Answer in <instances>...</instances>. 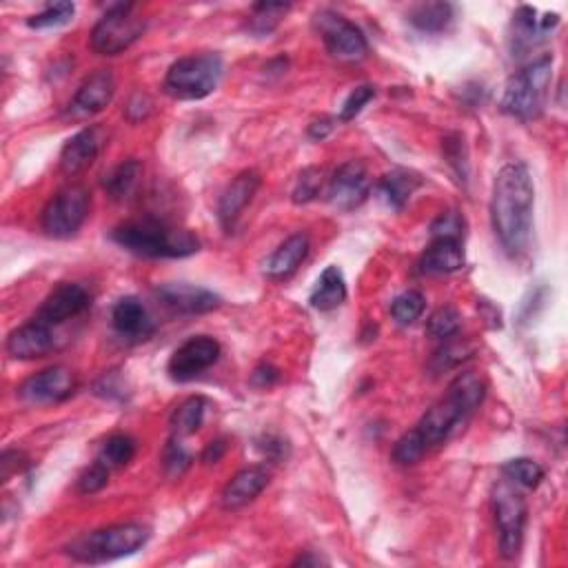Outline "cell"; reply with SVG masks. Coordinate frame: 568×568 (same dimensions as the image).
Listing matches in <instances>:
<instances>
[{"label": "cell", "mask_w": 568, "mask_h": 568, "mask_svg": "<svg viewBox=\"0 0 568 568\" xmlns=\"http://www.w3.org/2000/svg\"><path fill=\"white\" fill-rule=\"evenodd\" d=\"M553 85V56H540L509 78L502 96V111L511 118L529 123L540 118L549 103Z\"/></svg>", "instance_id": "cell-4"}, {"label": "cell", "mask_w": 568, "mask_h": 568, "mask_svg": "<svg viewBox=\"0 0 568 568\" xmlns=\"http://www.w3.org/2000/svg\"><path fill=\"white\" fill-rule=\"evenodd\" d=\"M209 409V400L202 398V395H191L182 404H178V409L171 415V429H174L176 438H187V435H194L200 431L202 422H205V415Z\"/></svg>", "instance_id": "cell-29"}, {"label": "cell", "mask_w": 568, "mask_h": 568, "mask_svg": "<svg viewBox=\"0 0 568 568\" xmlns=\"http://www.w3.org/2000/svg\"><path fill=\"white\" fill-rule=\"evenodd\" d=\"M420 185L422 180L418 174H413V171L393 169L380 178L378 194L384 200V205L395 211H402Z\"/></svg>", "instance_id": "cell-25"}, {"label": "cell", "mask_w": 568, "mask_h": 568, "mask_svg": "<svg viewBox=\"0 0 568 568\" xmlns=\"http://www.w3.org/2000/svg\"><path fill=\"white\" fill-rule=\"evenodd\" d=\"M271 480V473L267 471V466H247V469L238 471L233 478L227 482L225 489L220 495V504L225 511H238L245 509L247 504H251L256 497L267 489Z\"/></svg>", "instance_id": "cell-20"}, {"label": "cell", "mask_w": 568, "mask_h": 568, "mask_svg": "<svg viewBox=\"0 0 568 568\" xmlns=\"http://www.w3.org/2000/svg\"><path fill=\"white\" fill-rule=\"evenodd\" d=\"M109 473L111 469L105 466L100 460H96L89 469L78 478V491L83 495H94L98 491H103L109 484Z\"/></svg>", "instance_id": "cell-42"}, {"label": "cell", "mask_w": 568, "mask_h": 568, "mask_svg": "<svg viewBox=\"0 0 568 568\" xmlns=\"http://www.w3.org/2000/svg\"><path fill=\"white\" fill-rule=\"evenodd\" d=\"M260 185H262V178L258 171L247 169L233 178L231 185L222 191L220 202H218V220H220V227L227 233L236 227L242 211L247 209V205H251V200L258 194Z\"/></svg>", "instance_id": "cell-18"}, {"label": "cell", "mask_w": 568, "mask_h": 568, "mask_svg": "<svg viewBox=\"0 0 568 568\" xmlns=\"http://www.w3.org/2000/svg\"><path fill=\"white\" fill-rule=\"evenodd\" d=\"M560 23V16L557 14H546L544 18H537V12L533 7H520L513 16V38L515 47H533L537 40L544 38L549 32Z\"/></svg>", "instance_id": "cell-24"}, {"label": "cell", "mask_w": 568, "mask_h": 568, "mask_svg": "<svg viewBox=\"0 0 568 568\" xmlns=\"http://www.w3.org/2000/svg\"><path fill=\"white\" fill-rule=\"evenodd\" d=\"M426 309V298L420 291H404L398 298L391 302V316L393 320L402 324V327H409L415 320L422 318V313Z\"/></svg>", "instance_id": "cell-35"}, {"label": "cell", "mask_w": 568, "mask_h": 568, "mask_svg": "<svg viewBox=\"0 0 568 568\" xmlns=\"http://www.w3.org/2000/svg\"><path fill=\"white\" fill-rule=\"evenodd\" d=\"M149 537L151 531L145 524H114L85 537H78V540L69 546L67 553L78 562L105 564L138 553L142 546L149 542Z\"/></svg>", "instance_id": "cell-5"}, {"label": "cell", "mask_w": 568, "mask_h": 568, "mask_svg": "<svg viewBox=\"0 0 568 568\" xmlns=\"http://www.w3.org/2000/svg\"><path fill=\"white\" fill-rule=\"evenodd\" d=\"M225 76V60L220 54H194L178 58L167 69L165 94L174 100H202L218 89Z\"/></svg>", "instance_id": "cell-6"}, {"label": "cell", "mask_w": 568, "mask_h": 568, "mask_svg": "<svg viewBox=\"0 0 568 568\" xmlns=\"http://www.w3.org/2000/svg\"><path fill=\"white\" fill-rule=\"evenodd\" d=\"M486 398V382L478 373H460L449 389H446L444 398L435 402L433 407L426 411L415 429L404 433L402 438L395 442L391 458L400 466H413L418 464L426 453L433 449H440L451 438H455L469 420L482 407Z\"/></svg>", "instance_id": "cell-1"}, {"label": "cell", "mask_w": 568, "mask_h": 568, "mask_svg": "<svg viewBox=\"0 0 568 568\" xmlns=\"http://www.w3.org/2000/svg\"><path fill=\"white\" fill-rule=\"evenodd\" d=\"M333 127H336V120H331V118H320V120H313V123L309 125V136L313 140H324L327 138Z\"/></svg>", "instance_id": "cell-48"}, {"label": "cell", "mask_w": 568, "mask_h": 568, "mask_svg": "<svg viewBox=\"0 0 568 568\" xmlns=\"http://www.w3.org/2000/svg\"><path fill=\"white\" fill-rule=\"evenodd\" d=\"M89 304L91 296L83 284L60 282L58 287L43 300V304H40L36 318L56 327V324H63L71 318L80 316V313H85L89 309Z\"/></svg>", "instance_id": "cell-17"}, {"label": "cell", "mask_w": 568, "mask_h": 568, "mask_svg": "<svg viewBox=\"0 0 568 568\" xmlns=\"http://www.w3.org/2000/svg\"><path fill=\"white\" fill-rule=\"evenodd\" d=\"M291 9L289 3H260L253 5V18H251V32L256 34H269L278 27L280 18Z\"/></svg>", "instance_id": "cell-38"}, {"label": "cell", "mask_w": 568, "mask_h": 568, "mask_svg": "<svg viewBox=\"0 0 568 568\" xmlns=\"http://www.w3.org/2000/svg\"><path fill=\"white\" fill-rule=\"evenodd\" d=\"M322 189V169L309 167L298 176L296 187H293V202L296 205H307V202L316 200Z\"/></svg>", "instance_id": "cell-39"}, {"label": "cell", "mask_w": 568, "mask_h": 568, "mask_svg": "<svg viewBox=\"0 0 568 568\" xmlns=\"http://www.w3.org/2000/svg\"><path fill=\"white\" fill-rule=\"evenodd\" d=\"M134 111H138V120L147 118L149 111H151V103L147 96H134L131 98V103L127 105V118L134 116Z\"/></svg>", "instance_id": "cell-49"}, {"label": "cell", "mask_w": 568, "mask_h": 568, "mask_svg": "<svg viewBox=\"0 0 568 568\" xmlns=\"http://www.w3.org/2000/svg\"><path fill=\"white\" fill-rule=\"evenodd\" d=\"M56 336L54 327L38 318L20 324L7 336L5 349L14 360H40L54 351Z\"/></svg>", "instance_id": "cell-15"}, {"label": "cell", "mask_w": 568, "mask_h": 568, "mask_svg": "<svg viewBox=\"0 0 568 568\" xmlns=\"http://www.w3.org/2000/svg\"><path fill=\"white\" fill-rule=\"evenodd\" d=\"M462 329V316L460 311L455 307H440L438 311L431 313V318L426 320V333H429V338L433 340H451L460 333Z\"/></svg>", "instance_id": "cell-33"}, {"label": "cell", "mask_w": 568, "mask_h": 568, "mask_svg": "<svg viewBox=\"0 0 568 568\" xmlns=\"http://www.w3.org/2000/svg\"><path fill=\"white\" fill-rule=\"evenodd\" d=\"M111 324H114L118 336L127 340H147L156 331L154 320H151L145 304L134 296L120 298L114 304V309H111Z\"/></svg>", "instance_id": "cell-22"}, {"label": "cell", "mask_w": 568, "mask_h": 568, "mask_svg": "<svg viewBox=\"0 0 568 568\" xmlns=\"http://www.w3.org/2000/svg\"><path fill=\"white\" fill-rule=\"evenodd\" d=\"M111 240L140 258H189L200 251L196 233L154 218L125 222L111 231Z\"/></svg>", "instance_id": "cell-3"}, {"label": "cell", "mask_w": 568, "mask_h": 568, "mask_svg": "<svg viewBox=\"0 0 568 568\" xmlns=\"http://www.w3.org/2000/svg\"><path fill=\"white\" fill-rule=\"evenodd\" d=\"M76 389V375L71 369L56 364L40 371L32 378H27L16 389L20 402L29 404V407H52V404L65 402Z\"/></svg>", "instance_id": "cell-11"}, {"label": "cell", "mask_w": 568, "mask_h": 568, "mask_svg": "<svg viewBox=\"0 0 568 568\" xmlns=\"http://www.w3.org/2000/svg\"><path fill=\"white\" fill-rule=\"evenodd\" d=\"M464 229L466 222L458 211H444L438 218L433 220L431 233L433 238H453V240H464Z\"/></svg>", "instance_id": "cell-41"}, {"label": "cell", "mask_w": 568, "mask_h": 568, "mask_svg": "<svg viewBox=\"0 0 568 568\" xmlns=\"http://www.w3.org/2000/svg\"><path fill=\"white\" fill-rule=\"evenodd\" d=\"M466 265L464 242L453 238H433L418 260L422 276H449Z\"/></svg>", "instance_id": "cell-21"}, {"label": "cell", "mask_w": 568, "mask_h": 568, "mask_svg": "<svg viewBox=\"0 0 568 568\" xmlns=\"http://www.w3.org/2000/svg\"><path fill=\"white\" fill-rule=\"evenodd\" d=\"M373 98H375V87L371 85L355 87L340 109V118H338L340 123H351V120L358 118L362 114V109L367 107Z\"/></svg>", "instance_id": "cell-40"}, {"label": "cell", "mask_w": 568, "mask_h": 568, "mask_svg": "<svg viewBox=\"0 0 568 568\" xmlns=\"http://www.w3.org/2000/svg\"><path fill=\"white\" fill-rule=\"evenodd\" d=\"M535 185L522 162L504 165L495 176L491 194V225L502 249L513 258L524 256L533 233Z\"/></svg>", "instance_id": "cell-2"}, {"label": "cell", "mask_w": 568, "mask_h": 568, "mask_svg": "<svg viewBox=\"0 0 568 568\" xmlns=\"http://www.w3.org/2000/svg\"><path fill=\"white\" fill-rule=\"evenodd\" d=\"M493 513L497 535H500V553L504 560H515L522 551L526 515H529L520 486L509 480L497 482L493 489Z\"/></svg>", "instance_id": "cell-8"}, {"label": "cell", "mask_w": 568, "mask_h": 568, "mask_svg": "<svg viewBox=\"0 0 568 568\" xmlns=\"http://www.w3.org/2000/svg\"><path fill=\"white\" fill-rule=\"evenodd\" d=\"M475 353V347L471 342L458 340V336L451 340H444L442 347L433 353V358L429 362V369L433 375H440L451 371L455 367H460L462 362H466Z\"/></svg>", "instance_id": "cell-30"}, {"label": "cell", "mask_w": 568, "mask_h": 568, "mask_svg": "<svg viewBox=\"0 0 568 568\" xmlns=\"http://www.w3.org/2000/svg\"><path fill=\"white\" fill-rule=\"evenodd\" d=\"M313 27L318 29L324 47L338 63H360L369 56V43L362 29L331 9H322L313 16Z\"/></svg>", "instance_id": "cell-10"}, {"label": "cell", "mask_w": 568, "mask_h": 568, "mask_svg": "<svg viewBox=\"0 0 568 568\" xmlns=\"http://www.w3.org/2000/svg\"><path fill=\"white\" fill-rule=\"evenodd\" d=\"M311 251V240L307 233H293L282 245L271 253L265 262V276L273 282L289 280L293 273L300 269V265L307 260Z\"/></svg>", "instance_id": "cell-23"}, {"label": "cell", "mask_w": 568, "mask_h": 568, "mask_svg": "<svg viewBox=\"0 0 568 568\" xmlns=\"http://www.w3.org/2000/svg\"><path fill=\"white\" fill-rule=\"evenodd\" d=\"M0 469H3V475H0V478H3V482H9L12 480V475L23 473L27 469L25 453L5 451L3 458H0Z\"/></svg>", "instance_id": "cell-44"}, {"label": "cell", "mask_w": 568, "mask_h": 568, "mask_svg": "<svg viewBox=\"0 0 568 568\" xmlns=\"http://www.w3.org/2000/svg\"><path fill=\"white\" fill-rule=\"evenodd\" d=\"M347 300V280L338 267H327L316 282L309 304L316 311H333Z\"/></svg>", "instance_id": "cell-26"}, {"label": "cell", "mask_w": 568, "mask_h": 568, "mask_svg": "<svg viewBox=\"0 0 568 568\" xmlns=\"http://www.w3.org/2000/svg\"><path fill=\"white\" fill-rule=\"evenodd\" d=\"M145 18L136 16L134 3L111 5L91 29L89 45L98 56H118L145 34Z\"/></svg>", "instance_id": "cell-7"}, {"label": "cell", "mask_w": 568, "mask_h": 568, "mask_svg": "<svg viewBox=\"0 0 568 568\" xmlns=\"http://www.w3.org/2000/svg\"><path fill=\"white\" fill-rule=\"evenodd\" d=\"M134 455H136V440L127 433H114L109 435L103 446H100L98 460L109 466L111 471H118L125 469V466L134 460Z\"/></svg>", "instance_id": "cell-31"}, {"label": "cell", "mask_w": 568, "mask_h": 568, "mask_svg": "<svg viewBox=\"0 0 568 568\" xmlns=\"http://www.w3.org/2000/svg\"><path fill=\"white\" fill-rule=\"evenodd\" d=\"M453 5L449 3H420L409 9V23L422 34H440L453 23Z\"/></svg>", "instance_id": "cell-28"}, {"label": "cell", "mask_w": 568, "mask_h": 568, "mask_svg": "<svg viewBox=\"0 0 568 568\" xmlns=\"http://www.w3.org/2000/svg\"><path fill=\"white\" fill-rule=\"evenodd\" d=\"M371 194V174L362 160H349L329 180L327 200L340 211L358 209Z\"/></svg>", "instance_id": "cell-13"}, {"label": "cell", "mask_w": 568, "mask_h": 568, "mask_svg": "<svg viewBox=\"0 0 568 568\" xmlns=\"http://www.w3.org/2000/svg\"><path fill=\"white\" fill-rule=\"evenodd\" d=\"M220 353L222 347L218 340H213L209 336L189 338L187 342L180 344L174 355H171L167 371L171 375V380L191 382L196 380L200 373L211 369L213 364L220 360Z\"/></svg>", "instance_id": "cell-12"}, {"label": "cell", "mask_w": 568, "mask_h": 568, "mask_svg": "<svg viewBox=\"0 0 568 568\" xmlns=\"http://www.w3.org/2000/svg\"><path fill=\"white\" fill-rule=\"evenodd\" d=\"M74 14H76V5L63 0V3H52V5H47L40 14H34L27 20V25L32 29L63 27L74 20Z\"/></svg>", "instance_id": "cell-36"}, {"label": "cell", "mask_w": 568, "mask_h": 568, "mask_svg": "<svg viewBox=\"0 0 568 568\" xmlns=\"http://www.w3.org/2000/svg\"><path fill=\"white\" fill-rule=\"evenodd\" d=\"M307 566V564H322L320 557H313V555H300L296 562H293V566Z\"/></svg>", "instance_id": "cell-50"}, {"label": "cell", "mask_w": 568, "mask_h": 568, "mask_svg": "<svg viewBox=\"0 0 568 568\" xmlns=\"http://www.w3.org/2000/svg\"><path fill=\"white\" fill-rule=\"evenodd\" d=\"M116 94V78L109 69H100L96 74L85 78V83L78 87L74 100L67 107V116L74 120H85L100 114L109 107Z\"/></svg>", "instance_id": "cell-14"}, {"label": "cell", "mask_w": 568, "mask_h": 568, "mask_svg": "<svg viewBox=\"0 0 568 568\" xmlns=\"http://www.w3.org/2000/svg\"><path fill=\"white\" fill-rule=\"evenodd\" d=\"M191 464H194V455H191L185 444L180 442V438H171L169 444L165 446V451H162V466H165V473L169 478H182L189 469Z\"/></svg>", "instance_id": "cell-37"}, {"label": "cell", "mask_w": 568, "mask_h": 568, "mask_svg": "<svg viewBox=\"0 0 568 568\" xmlns=\"http://www.w3.org/2000/svg\"><path fill=\"white\" fill-rule=\"evenodd\" d=\"M105 129L100 125H91L80 129L76 136H71L63 151H60V171L65 176H78L94 165L100 151L105 147Z\"/></svg>", "instance_id": "cell-16"}, {"label": "cell", "mask_w": 568, "mask_h": 568, "mask_svg": "<svg viewBox=\"0 0 568 568\" xmlns=\"http://www.w3.org/2000/svg\"><path fill=\"white\" fill-rule=\"evenodd\" d=\"M258 449L271 462H284L289 458V444L287 440H282L280 435H265V438L260 440Z\"/></svg>", "instance_id": "cell-43"}, {"label": "cell", "mask_w": 568, "mask_h": 568, "mask_svg": "<svg viewBox=\"0 0 568 568\" xmlns=\"http://www.w3.org/2000/svg\"><path fill=\"white\" fill-rule=\"evenodd\" d=\"M442 154L446 165H449L458 180L466 185V180H469V149H466L464 136L458 134V131L446 136L442 140Z\"/></svg>", "instance_id": "cell-34"}, {"label": "cell", "mask_w": 568, "mask_h": 568, "mask_svg": "<svg viewBox=\"0 0 568 568\" xmlns=\"http://www.w3.org/2000/svg\"><path fill=\"white\" fill-rule=\"evenodd\" d=\"M227 449H229V442L225 438L213 440L211 444H207V449L202 451V462H205V464H218L222 458H225Z\"/></svg>", "instance_id": "cell-47"}, {"label": "cell", "mask_w": 568, "mask_h": 568, "mask_svg": "<svg viewBox=\"0 0 568 568\" xmlns=\"http://www.w3.org/2000/svg\"><path fill=\"white\" fill-rule=\"evenodd\" d=\"M91 211V194L83 185H67L47 202L40 225L49 238L67 240L83 229Z\"/></svg>", "instance_id": "cell-9"}, {"label": "cell", "mask_w": 568, "mask_h": 568, "mask_svg": "<svg viewBox=\"0 0 568 568\" xmlns=\"http://www.w3.org/2000/svg\"><path fill=\"white\" fill-rule=\"evenodd\" d=\"M142 171H145V169H142L140 160L131 158V160L120 162V165L114 171H111V174L103 182L107 196L111 200H118V202L129 200L140 187Z\"/></svg>", "instance_id": "cell-27"}, {"label": "cell", "mask_w": 568, "mask_h": 568, "mask_svg": "<svg viewBox=\"0 0 568 568\" xmlns=\"http://www.w3.org/2000/svg\"><path fill=\"white\" fill-rule=\"evenodd\" d=\"M502 475L520 489H537L544 480V469L535 460L515 458L502 464Z\"/></svg>", "instance_id": "cell-32"}, {"label": "cell", "mask_w": 568, "mask_h": 568, "mask_svg": "<svg viewBox=\"0 0 568 568\" xmlns=\"http://www.w3.org/2000/svg\"><path fill=\"white\" fill-rule=\"evenodd\" d=\"M96 393L103 395V398H107V400H114V398L125 400V395H127L125 387H123V380H120L116 373L103 375V380L96 384Z\"/></svg>", "instance_id": "cell-45"}, {"label": "cell", "mask_w": 568, "mask_h": 568, "mask_svg": "<svg viewBox=\"0 0 568 568\" xmlns=\"http://www.w3.org/2000/svg\"><path fill=\"white\" fill-rule=\"evenodd\" d=\"M158 298L167 304L169 309H174L182 316H200V313L216 311L222 298L218 293L209 289L196 287V284H162L158 289Z\"/></svg>", "instance_id": "cell-19"}, {"label": "cell", "mask_w": 568, "mask_h": 568, "mask_svg": "<svg viewBox=\"0 0 568 568\" xmlns=\"http://www.w3.org/2000/svg\"><path fill=\"white\" fill-rule=\"evenodd\" d=\"M278 380H280V371L267 362L260 364V367H256L251 373V384L256 389H271L273 384H278Z\"/></svg>", "instance_id": "cell-46"}]
</instances>
